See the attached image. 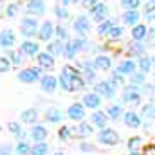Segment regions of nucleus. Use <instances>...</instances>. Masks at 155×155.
<instances>
[{"mask_svg":"<svg viewBox=\"0 0 155 155\" xmlns=\"http://www.w3.org/2000/svg\"><path fill=\"white\" fill-rule=\"evenodd\" d=\"M76 76H79V71L74 69V67H71V65H65L61 69V72H60V78H58L60 87L63 90H67V92H74L72 90V83H74V78Z\"/></svg>","mask_w":155,"mask_h":155,"instance_id":"obj_1","label":"nucleus"},{"mask_svg":"<svg viewBox=\"0 0 155 155\" xmlns=\"http://www.w3.org/2000/svg\"><path fill=\"white\" fill-rule=\"evenodd\" d=\"M119 134L112 128H105V130H99L97 134V143L103 144V146H116L119 144Z\"/></svg>","mask_w":155,"mask_h":155,"instance_id":"obj_2","label":"nucleus"},{"mask_svg":"<svg viewBox=\"0 0 155 155\" xmlns=\"http://www.w3.org/2000/svg\"><path fill=\"white\" fill-rule=\"evenodd\" d=\"M20 33H22L25 38H33L35 35H38L40 25H38V22H36V18L25 16V18L22 20V24H20Z\"/></svg>","mask_w":155,"mask_h":155,"instance_id":"obj_3","label":"nucleus"},{"mask_svg":"<svg viewBox=\"0 0 155 155\" xmlns=\"http://www.w3.org/2000/svg\"><path fill=\"white\" fill-rule=\"evenodd\" d=\"M18 81H22V83H35L36 79H41V69L38 67H29V69H24V71H20L18 74Z\"/></svg>","mask_w":155,"mask_h":155,"instance_id":"obj_4","label":"nucleus"},{"mask_svg":"<svg viewBox=\"0 0 155 155\" xmlns=\"http://www.w3.org/2000/svg\"><path fill=\"white\" fill-rule=\"evenodd\" d=\"M96 92L101 97H107V99H114L116 97V87L112 85V81H107V79H99L96 83Z\"/></svg>","mask_w":155,"mask_h":155,"instance_id":"obj_5","label":"nucleus"},{"mask_svg":"<svg viewBox=\"0 0 155 155\" xmlns=\"http://www.w3.org/2000/svg\"><path fill=\"white\" fill-rule=\"evenodd\" d=\"M141 97H143L141 88H137V87H134V85L124 87V90H123V101H124V103L137 105V103H141Z\"/></svg>","mask_w":155,"mask_h":155,"instance_id":"obj_6","label":"nucleus"},{"mask_svg":"<svg viewBox=\"0 0 155 155\" xmlns=\"http://www.w3.org/2000/svg\"><path fill=\"white\" fill-rule=\"evenodd\" d=\"M38 36L41 41H45V43H51L52 38L56 36V27H54V24L52 22H49V20H45L41 25H40V33Z\"/></svg>","mask_w":155,"mask_h":155,"instance_id":"obj_7","label":"nucleus"},{"mask_svg":"<svg viewBox=\"0 0 155 155\" xmlns=\"http://www.w3.org/2000/svg\"><path fill=\"white\" fill-rule=\"evenodd\" d=\"M47 135H49V130H47L43 124H38V123H36L35 126H31V132H29L31 141H35V143H45Z\"/></svg>","mask_w":155,"mask_h":155,"instance_id":"obj_8","label":"nucleus"},{"mask_svg":"<svg viewBox=\"0 0 155 155\" xmlns=\"http://www.w3.org/2000/svg\"><path fill=\"white\" fill-rule=\"evenodd\" d=\"M123 121H124V124H126L128 128H141V126H143L141 114H137V112H134V110H128V112H124Z\"/></svg>","mask_w":155,"mask_h":155,"instance_id":"obj_9","label":"nucleus"},{"mask_svg":"<svg viewBox=\"0 0 155 155\" xmlns=\"http://www.w3.org/2000/svg\"><path fill=\"white\" fill-rule=\"evenodd\" d=\"M85 105L83 103H72L71 107H69V110H67V116L69 119H72V121H83L85 119Z\"/></svg>","mask_w":155,"mask_h":155,"instance_id":"obj_10","label":"nucleus"},{"mask_svg":"<svg viewBox=\"0 0 155 155\" xmlns=\"http://www.w3.org/2000/svg\"><path fill=\"white\" fill-rule=\"evenodd\" d=\"M74 31L79 36H83V35H87L90 31V20H88V16H85V15L76 16V20H74Z\"/></svg>","mask_w":155,"mask_h":155,"instance_id":"obj_11","label":"nucleus"},{"mask_svg":"<svg viewBox=\"0 0 155 155\" xmlns=\"http://www.w3.org/2000/svg\"><path fill=\"white\" fill-rule=\"evenodd\" d=\"M45 13V2L43 0H29L27 2V15L29 16H41Z\"/></svg>","mask_w":155,"mask_h":155,"instance_id":"obj_12","label":"nucleus"},{"mask_svg":"<svg viewBox=\"0 0 155 155\" xmlns=\"http://www.w3.org/2000/svg\"><path fill=\"white\" fill-rule=\"evenodd\" d=\"M90 15H92V18L96 20V22H105L107 20V16H108V5L107 4H97V5H94L92 7V11H90Z\"/></svg>","mask_w":155,"mask_h":155,"instance_id":"obj_13","label":"nucleus"},{"mask_svg":"<svg viewBox=\"0 0 155 155\" xmlns=\"http://www.w3.org/2000/svg\"><path fill=\"white\" fill-rule=\"evenodd\" d=\"M83 105L87 108H92V110H97L99 105H101V96L97 92H87L83 96Z\"/></svg>","mask_w":155,"mask_h":155,"instance_id":"obj_14","label":"nucleus"},{"mask_svg":"<svg viewBox=\"0 0 155 155\" xmlns=\"http://www.w3.org/2000/svg\"><path fill=\"white\" fill-rule=\"evenodd\" d=\"M20 51L25 54V56H38L40 52V45L38 41H35V40H25V41H22V45H20Z\"/></svg>","mask_w":155,"mask_h":155,"instance_id":"obj_15","label":"nucleus"},{"mask_svg":"<svg viewBox=\"0 0 155 155\" xmlns=\"http://www.w3.org/2000/svg\"><path fill=\"white\" fill-rule=\"evenodd\" d=\"M56 87H60V83H58V79L54 76H51V74H47V76H43L40 79V88L43 90V92H54L56 90Z\"/></svg>","mask_w":155,"mask_h":155,"instance_id":"obj_16","label":"nucleus"},{"mask_svg":"<svg viewBox=\"0 0 155 155\" xmlns=\"http://www.w3.org/2000/svg\"><path fill=\"white\" fill-rule=\"evenodd\" d=\"M107 121H108L107 112H103V110H96V112H92L90 123H92L96 128H99V130H105V128H107Z\"/></svg>","mask_w":155,"mask_h":155,"instance_id":"obj_17","label":"nucleus"},{"mask_svg":"<svg viewBox=\"0 0 155 155\" xmlns=\"http://www.w3.org/2000/svg\"><path fill=\"white\" fill-rule=\"evenodd\" d=\"M15 45V33L11 29L0 31V47L2 49H11Z\"/></svg>","mask_w":155,"mask_h":155,"instance_id":"obj_18","label":"nucleus"},{"mask_svg":"<svg viewBox=\"0 0 155 155\" xmlns=\"http://www.w3.org/2000/svg\"><path fill=\"white\" fill-rule=\"evenodd\" d=\"M45 121H49V123H61L63 121V112L60 108H56V107H51V108L45 110Z\"/></svg>","mask_w":155,"mask_h":155,"instance_id":"obj_19","label":"nucleus"},{"mask_svg":"<svg viewBox=\"0 0 155 155\" xmlns=\"http://www.w3.org/2000/svg\"><path fill=\"white\" fill-rule=\"evenodd\" d=\"M139 18H141V15H139L137 9L124 11V15H123V22H124L126 25H132V27H135V25L139 24Z\"/></svg>","mask_w":155,"mask_h":155,"instance_id":"obj_20","label":"nucleus"},{"mask_svg":"<svg viewBox=\"0 0 155 155\" xmlns=\"http://www.w3.org/2000/svg\"><path fill=\"white\" fill-rule=\"evenodd\" d=\"M94 65H96V71H110L112 60H110L107 54H99V56H96Z\"/></svg>","mask_w":155,"mask_h":155,"instance_id":"obj_21","label":"nucleus"},{"mask_svg":"<svg viewBox=\"0 0 155 155\" xmlns=\"http://www.w3.org/2000/svg\"><path fill=\"white\" fill-rule=\"evenodd\" d=\"M47 52L52 54V56H56V54H61V56H63V52H65V41H61V40H52V41L47 45Z\"/></svg>","mask_w":155,"mask_h":155,"instance_id":"obj_22","label":"nucleus"},{"mask_svg":"<svg viewBox=\"0 0 155 155\" xmlns=\"http://www.w3.org/2000/svg\"><path fill=\"white\" fill-rule=\"evenodd\" d=\"M117 72H121L123 76H132V74H135V61H132V60L121 61L119 67H117Z\"/></svg>","mask_w":155,"mask_h":155,"instance_id":"obj_23","label":"nucleus"},{"mask_svg":"<svg viewBox=\"0 0 155 155\" xmlns=\"http://www.w3.org/2000/svg\"><path fill=\"white\" fill-rule=\"evenodd\" d=\"M36 58H38V63H40L41 69H52V67H54V56L49 54L47 51H45V52H40Z\"/></svg>","mask_w":155,"mask_h":155,"instance_id":"obj_24","label":"nucleus"},{"mask_svg":"<svg viewBox=\"0 0 155 155\" xmlns=\"http://www.w3.org/2000/svg\"><path fill=\"white\" fill-rule=\"evenodd\" d=\"M148 36V29L144 24H137L135 27H132V38L134 41H143V40Z\"/></svg>","mask_w":155,"mask_h":155,"instance_id":"obj_25","label":"nucleus"},{"mask_svg":"<svg viewBox=\"0 0 155 155\" xmlns=\"http://www.w3.org/2000/svg\"><path fill=\"white\" fill-rule=\"evenodd\" d=\"M22 123H27V124H36V121H38V110L36 108H27V110H24L22 112Z\"/></svg>","mask_w":155,"mask_h":155,"instance_id":"obj_26","label":"nucleus"},{"mask_svg":"<svg viewBox=\"0 0 155 155\" xmlns=\"http://www.w3.org/2000/svg\"><path fill=\"white\" fill-rule=\"evenodd\" d=\"M92 132H94L92 123H79V126L74 128V134L78 137H88V135H92Z\"/></svg>","mask_w":155,"mask_h":155,"instance_id":"obj_27","label":"nucleus"},{"mask_svg":"<svg viewBox=\"0 0 155 155\" xmlns=\"http://www.w3.org/2000/svg\"><path fill=\"white\" fill-rule=\"evenodd\" d=\"M114 27H116V24H114L112 20H105V22L99 24V27H97V35H99V36H110V33H112Z\"/></svg>","mask_w":155,"mask_h":155,"instance_id":"obj_28","label":"nucleus"},{"mask_svg":"<svg viewBox=\"0 0 155 155\" xmlns=\"http://www.w3.org/2000/svg\"><path fill=\"white\" fill-rule=\"evenodd\" d=\"M137 67H139V72L148 74L152 71V67H153V60L150 56H143V58H139V65Z\"/></svg>","mask_w":155,"mask_h":155,"instance_id":"obj_29","label":"nucleus"},{"mask_svg":"<svg viewBox=\"0 0 155 155\" xmlns=\"http://www.w3.org/2000/svg\"><path fill=\"white\" fill-rule=\"evenodd\" d=\"M31 150H33V146L27 141H18L15 146V155H31Z\"/></svg>","mask_w":155,"mask_h":155,"instance_id":"obj_30","label":"nucleus"},{"mask_svg":"<svg viewBox=\"0 0 155 155\" xmlns=\"http://www.w3.org/2000/svg\"><path fill=\"white\" fill-rule=\"evenodd\" d=\"M123 112H124V110H123L121 105H112V107L107 108V116H108V119H112V121H117L121 116H124Z\"/></svg>","mask_w":155,"mask_h":155,"instance_id":"obj_31","label":"nucleus"},{"mask_svg":"<svg viewBox=\"0 0 155 155\" xmlns=\"http://www.w3.org/2000/svg\"><path fill=\"white\" fill-rule=\"evenodd\" d=\"M130 83H132L134 87H137V88L144 87V85H146V74H143V72L132 74V76H130Z\"/></svg>","mask_w":155,"mask_h":155,"instance_id":"obj_32","label":"nucleus"},{"mask_svg":"<svg viewBox=\"0 0 155 155\" xmlns=\"http://www.w3.org/2000/svg\"><path fill=\"white\" fill-rule=\"evenodd\" d=\"M78 52H79V49L72 43V40H69V41L65 43V52H63V56H65V58H69V60H74Z\"/></svg>","mask_w":155,"mask_h":155,"instance_id":"obj_33","label":"nucleus"},{"mask_svg":"<svg viewBox=\"0 0 155 155\" xmlns=\"http://www.w3.org/2000/svg\"><path fill=\"white\" fill-rule=\"evenodd\" d=\"M49 153V144L47 143H35L31 155H47Z\"/></svg>","mask_w":155,"mask_h":155,"instance_id":"obj_34","label":"nucleus"},{"mask_svg":"<svg viewBox=\"0 0 155 155\" xmlns=\"http://www.w3.org/2000/svg\"><path fill=\"white\" fill-rule=\"evenodd\" d=\"M141 54H144V45H143V41H134V45L130 47L128 56H137V58H143Z\"/></svg>","mask_w":155,"mask_h":155,"instance_id":"obj_35","label":"nucleus"},{"mask_svg":"<svg viewBox=\"0 0 155 155\" xmlns=\"http://www.w3.org/2000/svg\"><path fill=\"white\" fill-rule=\"evenodd\" d=\"M141 117H146L148 121H152L155 119V105H144L143 108H141Z\"/></svg>","mask_w":155,"mask_h":155,"instance_id":"obj_36","label":"nucleus"},{"mask_svg":"<svg viewBox=\"0 0 155 155\" xmlns=\"http://www.w3.org/2000/svg\"><path fill=\"white\" fill-rule=\"evenodd\" d=\"M56 40H61V41H69V29L65 25H56Z\"/></svg>","mask_w":155,"mask_h":155,"instance_id":"obj_37","label":"nucleus"},{"mask_svg":"<svg viewBox=\"0 0 155 155\" xmlns=\"http://www.w3.org/2000/svg\"><path fill=\"white\" fill-rule=\"evenodd\" d=\"M141 144H143V139H141V137H130V139H128V150H130V153L139 152Z\"/></svg>","mask_w":155,"mask_h":155,"instance_id":"obj_38","label":"nucleus"},{"mask_svg":"<svg viewBox=\"0 0 155 155\" xmlns=\"http://www.w3.org/2000/svg\"><path fill=\"white\" fill-rule=\"evenodd\" d=\"M144 18H146L148 22H153V20H155V0H152V2H148V4H146Z\"/></svg>","mask_w":155,"mask_h":155,"instance_id":"obj_39","label":"nucleus"},{"mask_svg":"<svg viewBox=\"0 0 155 155\" xmlns=\"http://www.w3.org/2000/svg\"><path fill=\"white\" fill-rule=\"evenodd\" d=\"M71 135H72V130L69 128V126H60V130H58V137H60V141H69L71 139Z\"/></svg>","mask_w":155,"mask_h":155,"instance_id":"obj_40","label":"nucleus"},{"mask_svg":"<svg viewBox=\"0 0 155 155\" xmlns=\"http://www.w3.org/2000/svg\"><path fill=\"white\" fill-rule=\"evenodd\" d=\"M79 67H81L83 74H87V72H96V65H94L92 60H85V61H81Z\"/></svg>","mask_w":155,"mask_h":155,"instance_id":"obj_41","label":"nucleus"},{"mask_svg":"<svg viewBox=\"0 0 155 155\" xmlns=\"http://www.w3.org/2000/svg\"><path fill=\"white\" fill-rule=\"evenodd\" d=\"M7 130L15 135V137H18L22 132H24V128L20 126V123H15V121H11V123H7Z\"/></svg>","mask_w":155,"mask_h":155,"instance_id":"obj_42","label":"nucleus"},{"mask_svg":"<svg viewBox=\"0 0 155 155\" xmlns=\"http://www.w3.org/2000/svg\"><path fill=\"white\" fill-rule=\"evenodd\" d=\"M54 15H56L60 20H67V18H69V9L63 7V5H56V7H54Z\"/></svg>","mask_w":155,"mask_h":155,"instance_id":"obj_43","label":"nucleus"},{"mask_svg":"<svg viewBox=\"0 0 155 155\" xmlns=\"http://www.w3.org/2000/svg\"><path fill=\"white\" fill-rule=\"evenodd\" d=\"M110 81H112L114 87H123V85H124V76L116 71V72H112V79H110Z\"/></svg>","mask_w":155,"mask_h":155,"instance_id":"obj_44","label":"nucleus"},{"mask_svg":"<svg viewBox=\"0 0 155 155\" xmlns=\"http://www.w3.org/2000/svg\"><path fill=\"white\" fill-rule=\"evenodd\" d=\"M7 58H9V61L11 63H15V65H20L22 63V56H20V52H15V51H7V54H5Z\"/></svg>","mask_w":155,"mask_h":155,"instance_id":"obj_45","label":"nucleus"},{"mask_svg":"<svg viewBox=\"0 0 155 155\" xmlns=\"http://www.w3.org/2000/svg\"><path fill=\"white\" fill-rule=\"evenodd\" d=\"M121 5L124 7V9H137L139 5H141V0H121Z\"/></svg>","mask_w":155,"mask_h":155,"instance_id":"obj_46","label":"nucleus"},{"mask_svg":"<svg viewBox=\"0 0 155 155\" xmlns=\"http://www.w3.org/2000/svg\"><path fill=\"white\" fill-rule=\"evenodd\" d=\"M9 69H11V61H9V58H7V56H0V74L7 72Z\"/></svg>","mask_w":155,"mask_h":155,"instance_id":"obj_47","label":"nucleus"},{"mask_svg":"<svg viewBox=\"0 0 155 155\" xmlns=\"http://www.w3.org/2000/svg\"><path fill=\"white\" fill-rule=\"evenodd\" d=\"M16 11H18V5L16 4H9L5 7V16L7 18H13V16H16Z\"/></svg>","mask_w":155,"mask_h":155,"instance_id":"obj_48","label":"nucleus"},{"mask_svg":"<svg viewBox=\"0 0 155 155\" xmlns=\"http://www.w3.org/2000/svg\"><path fill=\"white\" fill-rule=\"evenodd\" d=\"M83 79H85L87 85H92V83H97V81H99L97 76H96V72H87V74H83Z\"/></svg>","mask_w":155,"mask_h":155,"instance_id":"obj_49","label":"nucleus"},{"mask_svg":"<svg viewBox=\"0 0 155 155\" xmlns=\"http://www.w3.org/2000/svg\"><path fill=\"white\" fill-rule=\"evenodd\" d=\"M79 150H81V152H94L96 146H94L92 143H88V141H81V143H79Z\"/></svg>","mask_w":155,"mask_h":155,"instance_id":"obj_50","label":"nucleus"},{"mask_svg":"<svg viewBox=\"0 0 155 155\" xmlns=\"http://www.w3.org/2000/svg\"><path fill=\"white\" fill-rule=\"evenodd\" d=\"M123 33H124V29H123L121 25H116V27L112 29V33H110V38H112V40L121 38V36H123Z\"/></svg>","mask_w":155,"mask_h":155,"instance_id":"obj_51","label":"nucleus"},{"mask_svg":"<svg viewBox=\"0 0 155 155\" xmlns=\"http://www.w3.org/2000/svg\"><path fill=\"white\" fill-rule=\"evenodd\" d=\"M0 155H15V148L11 144H2L0 146Z\"/></svg>","mask_w":155,"mask_h":155,"instance_id":"obj_52","label":"nucleus"},{"mask_svg":"<svg viewBox=\"0 0 155 155\" xmlns=\"http://www.w3.org/2000/svg\"><path fill=\"white\" fill-rule=\"evenodd\" d=\"M143 155H155V144H146L143 148Z\"/></svg>","mask_w":155,"mask_h":155,"instance_id":"obj_53","label":"nucleus"},{"mask_svg":"<svg viewBox=\"0 0 155 155\" xmlns=\"http://www.w3.org/2000/svg\"><path fill=\"white\" fill-rule=\"evenodd\" d=\"M81 4H83L85 7H88V9H92V7H94V5H97L99 2H97V0H81Z\"/></svg>","mask_w":155,"mask_h":155,"instance_id":"obj_54","label":"nucleus"},{"mask_svg":"<svg viewBox=\"0 0 155 155\" xmlns=\"http://www.w3.org/2000/svg\"><path fill=\"white\" fill-rule=\"evenodd\" d=\"M150 126H152V124H150V121H146V123H143V128H144V130H146V132H148V130H150Z\"/></svg>","mask_w":155,"mask_h":155,"instance_id":"obj_55","label":"nucleus"},{"mask_svg":"<svg viewBox=\"0 0 155 155\" xmlns=\"http://www.w3.org/2000/svg\"><path fill=\"white\" fill-rule=\"evenodd\" d=\"M153 36H155V31H150V33H148V36H146V38H148V40H153Z\"/></svg>","mask_w":155,"mask_h":155,"instance_id":"obj_56","label":"nucleus"},{"mask_svg":"<svg viewBox=\"0 0 155 155\" xmlns=\"http://www.w3.org/2000/svg\"><path fill=\"white\" fill-rule=\"evenodd\" d=\"M60 4L65 7V5H69V4H71V0H60Z\"/></svg>","mask_w":155,"mask_h":155,"instance_id":"obj_57","label":"nucleus"},{"mask_svg":"<svg viewBox=\"0 0 155 155\" xmlns=\"http://www.w3.org/2000/svg\"><path fill=\"white\" fill-rule=\"evenodd\" d=\"M54 155H65V153H61V152H56V153H54Z\"/></svg>","mask_w":155,"mask_h":155,"instance_id":"obj_58","label":"nucleus"},{"mask_svg":"<svg viewBox=\"0 0 155 155\" xmlns=\"http://www.w3.org/2000/svg\"><path fill=\"white\" fill-rule=\"evenodd\" d=\"M152 60H153V67H155V56H153V58H152Z\"/></svg>","mask_w":155,"mask_h":155,"instance_id":"obj_59","label":"nucleus"},{"mask_svg":"<svg viewBox=\"0 0 155 155\" xmlns=\"http://www.w3.org/2000/svg\"><path fill=\"white\" fill-rule=\"evenodd\" d=\"M71 2H74V4H76V2H78V0H71Z\"/></svg>","mask_w":155,"mask_h":155,"instance_id":"obj_60","label":"nucleus"},{"mask_svg":"<svg viewBox=\"0 0 155 155\" xmlns=\"http://www.w3.org/2000/svg\"><path fill=\"white\" fill-rule=\"evenodd\" d=\"M27 2H29V0H27Z\"/></svg>","mask_w":155,"mask_h":155,"instance_id":"obj_61","label":"nucleus"},{"mask_svg":"<svg viewBox=\"0 0 155 155\" xmlns=\"http://www.w3.org/2000/svg\"><path fill=\"white\" fill-rule=\"evenodd\" d=\"M153 81H155V79H153Z\"/></svg>","mask_w":155,"mask_h":155,"instance_id":"obj_62","label":"nucleus"}]
</instances>
